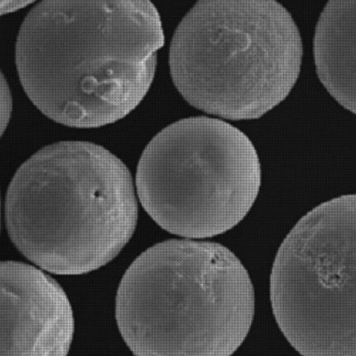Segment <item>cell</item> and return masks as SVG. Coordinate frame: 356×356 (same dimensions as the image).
<instances>
[{
  "label": "cell",
  "instance_id": "5b68a950",
  "mask_svg": "<svg viewBox=\"0 0 356 356\" xmlns=\"http://www.w3.org/2000/svg\"><path fill=\"white\" fill-rule=\"evenodd\" d=\"M145 210L163 229L188 238L222 234L248 213L261 186L254 146L220 119L175 122L148 143L136 172Z\"/></svg>",
  "mask_w": 356,
  "mask_h": 356
},
{
  "label": "cell",
  "instance_id": "30bf717a",
  "mask_svg": "<svg viewBox=\"0 0 356 356\" xmlns=\"http://www.w3.org/2000/svg\"><path fill=\"white\" fill-rule=\"evenodd\" d=\"M33 3V1H0V15L18 10Z\"/></svg>",
  "mask_w": 356,
  "mask_h": 356
},
{
  "label": "cell",
  "instance_id": "3957f363",
  "mask_svg": "<svg viewBox=\"0 0 356 356\" xmlns=\"http://www.w3.org/2000/svg\"><path fill=\"white\" fill-rule=\"evenodd\" d=\"M254 305L250 275L231 250L175 239L152 246L130 265L115 316L136 355L228 356L245 339Z\"/></svg>",
  "mask_w": 356,
  "mask_h": 356
},
{
  "label": "cell",
  "instance_id": "8fae6325",
  "mask_svg": "<svg viewBox=\"0 0 356 356\" xmlns=\"http://www.w3.org/2000/svg\"><path fill=\"white\" fill-rule=\"evenodd\" d=\"M0 220H1V201H0Z\"/></svg>",
  "mask_w": 356,
  "mask_h": 356
},
{
  "label": "cell",
  "instance_id": "277c9868",
  "mask_svg": "<svg viewBox=\"0 0 356 356\" xmlns=\"http://www.w3.org/2000/svg\"><path fill=\"white\" fill-rule=\"evenodd\" d=\"M302 43L289 10L271 0H204L178 25L170 73L193 106L225 119L259 118L300 71Z\"/></svg>",
  "mask_w": 356,
  "mask_h": 356
},
{
  "label": "cell",
  "instance_id": "9c48e42d",
  "mask_svg": "<svg viewBox=\"0 0 356 356\" xmlns=\"http://www.w3.org/2000/svg\"><path fill=\"white\" fill-rule=\"evenodd\" d=\"M12 106L10 88L4 75L0 70V138L9 123Z\"/></svg>",
  "mask_w": 356,
  "mask_h": 356
},
{
  "label": "cell",
  "instance_id": "6da1fadb",
  "mask_svg": "<svg viewBox=\"0 0 356 356\" xmlns=\"http://www.w3.org/2000/svg\"><path fill=\"white\" fill-rule=\"evenodd\" d=\"M163 43L149 1H42L19 28L16 67L24 92L46 116L98 127L139 104Z\"/></svg>",
  "mask_w": 356,
  "mask_h": 356
},
{
  "label": "cell",
  "instance_id": "52a82bcc",
  "mask_svg": "<svg viewBox=\"0 0 356 356\" xmlns=\"http://www.w3.org/2000/svg\"><path fill=\"white\" fill-rule=\"evenodd\" d=\"M74 332L60 285L31 266L0 262V355H64Z\"/></svg>",
  "mask_w": 356,
  "mask_h": 356
},
{
  "label": "cell",
  "instance_id": "ba28073f",
  "mask_svg": "<svg viewBox=\"0 0 356 356\" xmlns=\"http://www.w3.org/2000/svg\"><path fill=\"white\" fill-rule=\"evenodd\" d=\"M355 0H331L322 10L314 38L318 76L328 92L355 113Z\"/></svg>",
  "mask_w": 356,
  "mask_h": 356
},
{
  "label": "cell",
  "instance_id": "8992f818",
  "mask_svg": "<svg viewBox=\"0 0 356 356\" xmlns=\"http://www.w3.org/2000/svg\"><path fill=\"white\" fill-rule=\"evenodd\" d=\"M355 223V195H341L302 217L277 250L273 314L302 355H356Z\"/></svg>",
  "mask_w": 356,
  "mask_h": 356
},
{
  "label": "cell",
  "instance_id": "7a4b0ae2",
  "mask_svg": "<svg viewBox=\"0 0 356 356\" xmlns=\"http://www.w3.org/2000/svg\"><path fill=\"white\" fill-rule=\"evenodd\" d=\"M5 214L17 249L47 271L79 275L111 261L131 237L138 207L130 172L98 145L60 141L18 168Z\"/></svg>",
  "mask_w": 356,
  "mask_h": 356
}]
</instances>
